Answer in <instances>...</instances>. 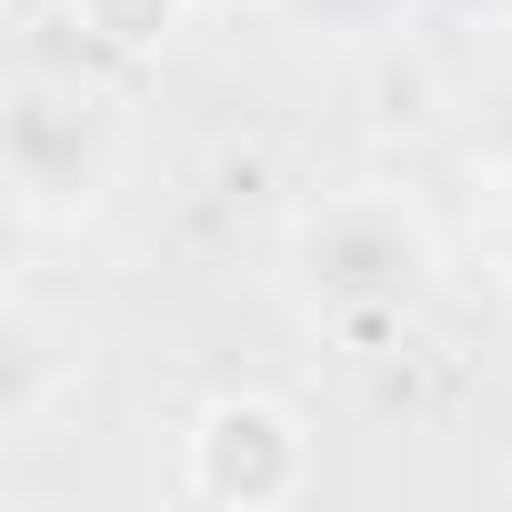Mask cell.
Masks as SVG:
<instances>
[{
	"instance_id": "6da1fadb",
	"label": "cell",
	"mask_w": 512,
	"mask_h": 512,
	"mask_svg": "<svg viewBox=\"0 0 512 512\" xmlns=\"http://www.w3.org/2000/svg\"><path fill=\"white\" fill-rule=\"evenodd\" d=\"M292 272H302V302L332 322V332H392L432 302V231L382 201V191H352V201H322L302 231H292Z\"/></svg>"
},
{
	"instance_id": "7a4b0ae2",
	"label": "cell",
	"mask_w": 512,
	"mask_h": 512,
	"mask_svg": "<svg viewBox=\"0 0 512 512\" xmlns=\"http://www.w3.org/2000/svg\"><path fill=\"white\" fill-rule=\"evenodd\" d=\"M0 161H11V201L31 231L101 211L111 171H121V111L81 81V71H21L11 111H0Z\"/></svg>"
},
{
	"instance_id": "3957f363",
	"label": "cell",
	"mask_w": 512,
	"mask_h": 512,
	"mask_svg": "<svg viewBox=\"0 0 512 512\" xmlns=\"http://www.w3.org/2000/svg\"><path fill=\"white\" fill-rule=\"evenodd\" d=\"M302 482H312V442H302V422L272 392H221L191 422V492L201 502L262 512V502H292Z\"/></svg>"
},
{
	"instance_id": "277c9868",
	"label": "cell",
	"mask_w": 512,
	"mask_h": 512,
	"mask_svg": "<svg viewBox=\"0 0 512 512\" xmlns=\"http://www.w3.org/2000/svg\"><path fill=\"white\" fill-rule=\"evenodd\" d=\"M41 402H51V332L31 302H11L0 312V442H31Z\"/></svg>"
},
{
	"instance_id": "5b68a950",
	"label": "cell",
	"mask_w": 512,
	"mask_h": 512,
	"mask_svg": "<svg viewBox=\"0 0 512 512\" xmlns=\"http://www.w3.org/2000/svg\"><path fill=\"white\" fill-rule=\"evenodd\" d=\"M181 11V0H81V31H101V41H121V51H141V41H161V21Z\"/></svg>"
},
{
	"instance_id": "8992f818",
	"label": "cell",
	"mask_w": 512,
	"mask_h": 512,
	"mask_svg": "<svg viewBox=\"0 0 512 512\" xmlns=\"http://www.w3.org/2000/svg\"><path fill=\"white\" fill-rule=\"evenodd\" d=\"M472 171H492V191L512 181V81L482 101V121H472Z\"/></svg>"
},
{
	"instance_id": "52a82bcc",
	"label": "cell",
	"mask_w": 512,
	"mask_h": 512,
	"mask_svg": "<svg viewBox=\"0 0 512 512\" xmlns=\"http://www.w3.org/2000/svg\"><path fill=\"white\" fill-rule=\"evenodd\" d=\"M492 262H502V292H512V181H502V201H492Z\"/></svg>"
},
{
	"instance_id": "ba28073f",
	"label": "cell",
	"mask_w": 512,
	"mask_h": 512,
	"mask_svg": "<svg viewBox=\"0 0 512 512\" xmlns=\"http://www.w3.org/2000/svg\"><path fill=\"white\" fill-rule=\"evenodd\" d=\"M31 21H81V0H21Z\"/></svg>"
},
{
	"instance_id": "9c48e42d",
	"label": "cell",
	"mask_w": 512,
	"mask_h": 512,
	"mask_svg": "<svg viewBox=\"0 0 512 512\" xmlns=\"http://www.w3.org/2000/svg\"><path fill=\"white\" fill-rule=\"evenodd\" d=\"M422 11H452L462 21V11H502V0H422Z\"/></svg>"
},
{
	"instance_id": "30bf717a",
	"label": "cell",
	"mask_w": 512,
	"mask_h": 512,
	"mask_svg": "<svg viewBox=\"0 0 512 512\" xmlns=\"http://www.w3.org/2000/svg\"><path fill=\"white\" fill-rule=\"evenodd\" d=\"M502 21H512V0H502Z\"/></svg>"
},
{
	"instance_id": "8fae6325",
	"label": "cell",
	"mask_w": 512,
	"mask_h": 512,
	"mask_svg": "<svg viewBox=\"0 0 512 512\" xmlns=\"http://www.w3.org/2000/svg\"><path fill=\"white\" fill-rule=\"evenodd\" d=\"M502 492H512V472H502Z\"/></svg>"
}]
</instances>
